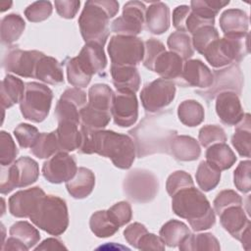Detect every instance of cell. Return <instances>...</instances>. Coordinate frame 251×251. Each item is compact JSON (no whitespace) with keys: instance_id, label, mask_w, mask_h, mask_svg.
Returning <instances> with one entry per match:
<instances>
[{"instance_id":"cell-1","label":"cell","mask_w":251,"mask_h":251,"mask_svg":"<svg viewBox=\"0 0 251 251\" xmlns=\"http://www.w3.org/2000/svg\"><path fill=\"white\" fill-rule=\"evenodd\" d=\"M80 154H98L109 158L115 167L127 170L136 156L135 144L131 136L113 130H94L80 126Z\"/></svg>"},{"instance_id":"cell-2","label":"cell","mask_w":251,"mask_h":251,"mask_svg":"<svg viewBox=\"0 0 251 251\" xmlns=\"http://www.w3.org/2000/svg\"><path fill=\"white\" fill-rule=\"evenodd\" d=\"M166 114L146 116L128 131L134 141L138 158L155 153L170 154V144L176 130L165 125Z\"/></svg>"},{"instance_id":"cell-3","label":"cell","mask_w":251,"mask_h":251,"mask_svg":"<svg viewBox=\"0 0 251 251\" xmlns=\"http://www.w3.org/2000/svg\"><path fill=\"white\" fill-rule=\"evenodd\" d=\"M173 212L187 220L194 231H201L212 227L216 223L215 212L207 197L199 189L187 187L172 196Z\"/></svg>"},{"instance_id":"cell-4","label":"cell","mask_w":251,"mask_h":251,"mask_svg":"<svg viewBox=\"0 0 251 251\" xmlns=\"http://www.w3.org/2000/svg\"><path fill=\"white\" fill-rule=\"evenodd\" d=\"M119 11L115 0L86 1L78 18V26L83 40L105 45L110 34L109 20Z\"/></svg>"},{"instance_id":"cell-5","label":"cell","mask_w":251,"mask_h":251,"mask_svg":"<svg viewBox=\"0 0 251 251\" xmlns=\"http://www.w3.org/2000/svg\"><path fill=\"white\" fill-rule=\"evenodd\" d=\"M104 46L96 42H86L76 57L67 62L68 81L75 87H86L93 75L100 74L107 66Z\"/></svg>"},{"instance_id":"cell-6","label":"cell","mask_w":251,"mask_h":251,"mask_svg":"<svg viewBox=\"0 0 251 251\" xmlns=\"http://www.w3.org/2000/svg\"><path fill=\"white\" fill-rule=\"evenodd\" d=\"M31 223L51 235L64 233L69 226L66 201L55 195H45L29 217Z\"/></svg>"},{"instance_id":"cell-7","label":"cell","mask_w":251,"mask_h":251,"mask_svg":"<svg viewBox=\"0 0 251 251\" xmlns=\"http://www.w3.org/2000/svg\"><path fill=\"white\" fill-rule=\"evenodd\" d=\"M249 54V33L242 36H224L213 41L203 56L214 68L238 63Z\"/></svg>"},{"instance_id":"cell-8","label":"cell","mask_w":251,"mask_h":251,"mask_svg":"<svg viewBox=\"0 0 251 251\" xmlns=\"http://www.w3.org/2000/svg\"><path fill=\"white\" fill-rule=\"evenodd\" d=\"M52 99L53 92L47 85L35 81L26 82L20 101L23 117L33 123L43 122L49 114Z\"/></svg>"},{"instance_id":"cell-9","label":"cell","mask_w":251,"mask_h":251,"mask_svg":"<svg viewBox=\"0 0 251 251\" xmlns=\"http://www.w3.org/2000/svg\"><path fill=\"white\" fill-rule=\"evenodd\" d=\"M108 53L114 66L136 67L143 61L144 43L136 36L116 34L110 38Z\"/></svg>"},{"instance_id":"cell-10","label":"cell","mask_w":251,"mask_h":251,"mask_svg":"<svg viewBox=\"0 0 251 251\" xmlns=\"http://www.w3.org/2000/svg\"><path fill=\"white\" fill-rule=\"evenodd\" d=\"M124 192L128 199L137 203H147L155 198L159 190L157 176L149 171L135 169L124 180Z\"/></svg>"},{"instance_id":"cell-11","label":"cell","mask_w":251,"mask_h":251,"mask_svg":"<svg viewBox=\"0 0 251 251\" xmlns=\"http://www.w3.org/2000/svg\"><path fill=\"white\" fill-rule=\"evenodd\" d=\"M175 96V82L162 77L145 84L140 92L141 104L149 113H157L166 108L173 102Z\"/></svg>"},{"instance_id":"cell-12","label":"cell","mask_w":251,"mask_h":251,"mask_svg":"<svg viewBox=\"0 0 251 251\" xmlns=\"http://www.w3.org/2000/svg\"><path fill=\"white\" fill-rule=\"evenodd\" d=\"M146 7L140 1H128L124 5L121 17L113 21L112 32L117 35L135 36L139 34L145 24Z\"/></svg>"},{"instance_id":"cell-13","label":"cell","mask_w":251,"mask_h":251,"mask_svg":"<svg viewBox=\"0 0 251 251\" xmlns=\"http://www.w3.org/2000/svg\"><path fill=\"white\" fill-rule=\"evenodd\" d=\"M214 82L211 87L205 91H198V93L207 98L213 99L219 93L224 91H232L237 95L241 93L243 86V75L238 65L232 64L227 68L215 71L213 74Z\"/></svg>"},{"instance_id":"cell-14","label":"cell","mask_w":251,"mask_h":251,"mask_svg":"<svg viewBox=\"0 0 251 251\" xmlns=\"http://www.w3.org/2000/svg\"><path fill=\"white\" fill-rule=\"evenodd\" d=\"M77 171L75 159L68 152L59 151L46 160L42 166L44 178L51 183L67 182Z\"/></svg>"},{"instance_id":"cell-15","label":"cell","mask_w":251,"mask_h":251,"mask_svg":"<svg viewBox=\"0 0 251 251\" xmlns=\"http://www.w3.org/2000/svg\"><path fill=\"white\" fill-rule=\"evenodd\" d=\"M44 56L37 50H10L3 59V68L8 73L23 77H35V69L38 61Z\"/></svg>"},{"instance_id":"cell-16","label":"cell","mask_w":251,"mask_h":251,"mask_svg":"<svg viewBox=\"0 0 251 251\" xmlns=\"http://www.w3.org/2000/svg\"><path fill=\"white\" fill-rule=\"evenodd\" d=\"M111 115L116 125L121 127L133 126L138 118V101L134 92L117 90L114 95Z\"/></svg>"},{"instance_id":"cell-17","label":"cell","mask_w":251,"mask_h":251,"mask_svg":"<svg viewBox=\"0 0 251 251\" xmlns=\"http://www.w3.org/2000/svg\"><path fill=\"white\" fill-rule=\"evenodd\" d=\"M86 105V93L78 87L66 89L55 108L58 123L68 121L80 125V110Z\"/></svg>"},{"instance_id":"cell-18","label":"cell","mask_w":251,"mask_h":251,"mask_svg":"<svg viewBox=\"0 0 251 251\" xmlns=\"http://www.w3.org/2000/svg\"><path fill=\"white\" fill-rule=\"evenodd\" d=\"M45 195L39 186L20 190L9 198V212L17 218H29Z\"/></svg>"},{"instance_id":"cell-19","label":"cell","mask_w":251,"mask_h":251,"mask_svg":"<svg viewBox=\"0 0 251 251\" xmlns=\"http://www.w3.org/2000/svg\"><path fill=\"white\" fill-rule=\"evenodd\" d=\"M216 113L223 124L236 126L244 116L238 95L232 91L219 93L216 96Z\"/></svg>"},{"instance_id":"cell-20","label":"cell","mask_w":251,"mask_h":251,"mask_svg":"<svg viewBox=\"0 0 251 251\" xmlns=\"http://www.w3.org/2000/svg\"><path fill=\"white\" fill-rule=\"evenodd\" d=\"M181 79L189 86L209 88L214 82L211 70L200 60H187L183 64Z\"/></svg>"},{"instance_id":"cell-21","label":"cell","mask_w":251,"mask_h":251,"mask_svg":"<svg viewBox=\"0 0 251 251\" xmlns=\"http://www.w3.org/2000/svg\"><path fill=\"white\" fill-rule=\"evenodd\" d=\"M219 23L225 36H242L248 33L249 18L243 10L227 9L224 11Z\"/></svg>"},{"instance_id":"cell-22","label":"cell","mask_w":251,"mask_h":251,"mask_svg":"<svg viewBox=\"0 0 251 251\" xmlns=\"http://www.w3.org/2000/svg\"><path fill=\"white\" fill-rule=\"evenodd\" d=\"M219 217L222 226L237 240H239L244 230L251 226L242 206H230L225 209Z\"/></svg>"},{"instance_id":"cell-23","label":"cell","mask_w":251,"mask_h":251,"mask_svg":"<svg viewBox=\"0 0 251 251\" xmlns=\"http://www.w3.org/2000/svg\"><path fill=\"white\" fill-rule=\"evenodd\" d=\"M170 9L164 2H153L146 8L145 25L149 32L162 34L170 27Z\"/></svg>"},{"instance_id":"cell-24","label":"cell","mask_w":251,"mask_h":251,"mask_svg":"<svg viewBox=\"0 0 251 251\" xmlns=\"http://www.w3.org/2000/svg\"><path fill=\"white\" fill-rule=\"evenodd\" d=\"M170 154L181 162L197 160L201 154L198 141L188 135H176L170 144Z\"/></svg>"},{"instance_id":"cell-25","label":"cell","mask_w":251,"mask_h":251,"mask_svg":"<svg viewBox=\"0 0 251 251\" xmlns=\"http://www.w3.org/2000/svg\"><path fill=\"white\" fill-rule=\"evenodd\" d=\"M183 70V60L172 51L163 52L156 60L153 72L157 73L162 78L172 80L181 78Z\"/></svg>"},{"instance_id":"cell-26","label":"cell","mask_w":251,"mask_h":251,"mask_svg":"<svg viewBox=\"0 0 251 251\" xmlns=\"http://www.w3.org/2000/svg\"><path fill=\"white\" fill-rule=\"evenodd\" d=\"M95 185V176L89 169L80 167L73 178L66 182L69 194L75 199H83L90 195Z\"/></svg>"},{"instance_id":"cell-27","label":"cell","mask_w":251,"mask_h":251,"mask_svg":"<svg viewBox=\"0 0 251 251\" xmlns=\"http://www.w3.org/2000/svg\"><path fill=\"white\" fill-rule=\"evenodd\" d=\"M110 73L117 90H129L135 93L139 89L140 75L136 67L111 65Z\"/></svg>"},{"instance_id":"cell-28","label":"cell","mask_w":251,"mask_h":251,"mask_svg":"<svg viewBox=\"0 0 251 251\" xmlns=\"http://www.w3.org/2000/svg\"><path fill=\"white\" fill-rule=\"evenodd\" d=\"M35 78L52 85L64 82V74L60 63L55 58L44 55L37 63Z\"/></svg>"},{"instance_id":"cell-29","label":"cell","mask_w":251,"mask_h":251,"mask_svg":"<svg viewBox=\"0 0 251 251\" xmlns=\"http://www.w3.org/2000/svg\"><path fill=\"white\" fill-rule=\"evenodd\" d=\"M78 126L73 122H60L55 130L59 142L60 151L71 152L78 149L81 143V133L78 130Z\"/></svg>"},{"instance_id":"cell-30","label":"cell","mask_w":251,"mask_h":251,"mask_svg":"<svg viewBox=\"0 0 251 251\" xmlns=\"http://www.w3.org/2000/svg\"><path fill=\"white\" fill-rule=\"evenodd\" d=\"M206 161L219 171H226L236 162V156L226 143H216L207 148Z\"/></svg>"},{"instance_id":"cell-31","label":"cell","mask_w":251,"mask_h":251,"mask_svg":"<svg viewBox=\"0 0 251 251\" xmlns=\"http://www.w3.org/2000/svg\"><path fill=\"white\" fill-rule=\"evenodd\" d=\"M25 83L12 75H7L1 82L0 100L3 109L11 108L19 103L25 92Z\"/></svg>"},{"instance_id":"cell-32","label":"cell","mask_w":251,"mask_h":251,"mask_svg":"<svg viewBox=\"0 0 251 251\" xmlns=\"http://www.w3.org/2000/svg\"><path fill=\"white\" fill-rule=\"evenodd\" d=\"M231 144L242 157H250L251 150V118L250 114H244L242 120L236 125Z\"/></svg>"},{"instance_id":"cell-33","label":"cell","mask_w":251,"mask_h":251,"mask_svg":"<svg viewBox=\"0 0 251 251\" xmlns=\"http://www.w3.org/2000/svg\"><path fill=\"white\" fill-rule=\"evenodd\" d=\"M115 92L105 83L93 84L88 90V107L101 111L111 113Z\"/></svg>"},{"instance_id":"cell-34","label":"cell","mask_w":251,"mask_h":251,"mask_svg":"<svg viewBox=\"0 0 251 251\" xmlns=\"http://www.w3.org/2000/svg\"><path fill=\"white\" fill-rule=\"evenodd\" d=\"M25 27L24 19L19 14H9L1 20L0 37L1 42L10 45L16 42L23 34Z\"/></svg>"},{"instance_id":"cell-35","label":"cell","mask_w":251,"mask_h":251,"mask_svg":"<svg viewBox=\"0 0 251 251\" xmlns=\"http://www.w3.org/2000/svg\"><path fill=\"white\" fill-rule=\"evenodd\" d=\"M18 187H26L34 183L39 176V168L36 161L29 157H21L13 164Z\"/></svg>"},{"instance_id":"cell-36","label":"cell","mask_w":251,"mask_h":251,"mask_svg":"<svg viewBox=\"0 0 251 251\" xmlns=\"http://www.w3.org/2000/svg\"><path fill=\"white\" fill-rule=\"evenodd\" d=\"M190 233L188 226L177 220H171L167 222L159 231L162 241L169 247L178 246Z\"/></svg>"},{"instance_id":"cell-37","label":"cell","mask_w":251,"mask_h":251,"mask_svg":"<svg viewBox=\"0 0 251 251\" xmlns=\"http://www.w3.org/2000/svg\"><path fill=\"white\" fill-rule=\"evenodd\" d=\"M89 226L94 235L101 238L114 235L120 228V226L111 218L107 210L93 213L89 220Z\"/></svg>"},{"instance_id":"cell-38","label":"cell","mask_w":251,"mask_h":251,"mask_svg":"<svg viewBox=\"0 0 251 251\" xmlns=\"http://www.w3.org/2000/svg\"><path fill=\"white\" fill-rule=\"evenodd\" d=\"M177 116L179 121L187 126H199L205 117L204 108L195 100H184L177 108Z\"/></svg>"},{"instance_id":"cell-39","label":"cell","mask_w":251,"mask_h":251,"mask_svg":"<svg viewBox=\"0 0 251 251\" xmlns=\"http://www.w3.org/2000/svg\"><path fill=\"white\" fill-rule=\"evenodd\" d=\"M9 233L10 236L16 238L27 250L34 247L40 239L39 231L25 221H20L12 225Z\"/></svg>"},{"instance_id":"cell-40","label":"cell","mask_w":251,"mask_h":251,"mask_svg":"<svg viewBox=\"0 0 251 251\" xmlns=\"http://www.w3.org/2000/svg\"><path fill=\"white\" fill-rule=\"evenodd\" d=\"M181 251L195 250H220L221 246L218 239L212 233L189 234L179 245Z\"/></svg>"},{"instance_id":"cell-41","label":"cell","mask_w":251,"mask_h":251,"mask_svg":"<svg viewBox=\"0 0 251 251\" xmlns=\"http://www.w3.org/2000/svg\"><path fill=\"white\" fill-rule=\"evenodd\" d=\"M60 151L56 131L42 132L30 148L31 154L39 159H49Z\"/></svg>"},{"instance_id":"cell-42","label":"cell","mask_w":251,"mask_h":251,"mask_svg":"<svg viewBox=\"0 0 251 251\" xmlns=\"http://www.w3.org/2000/svg\"><path fill=\"white\" fill-rule=\"evenodd\" d=\"M228 4V0H192L189 7L194 14L214 25L220 10Z\"/></svg>"},{"instance_id":"cell-43","label":"cell","mask_w":251,"mask_h":251,"mask_svg":"<svg viewBox=\"0 0 251 251\" xmlns=\"http://www.w3.org/2000/svg\"><path fill=\"white\" fill-rule=\"evenodd\" d=\"M167 45L170 51L178 55L183 61L189 60L194 54L191 37L185 32L175 31L171 33L168 37Z\"/></svg>"},{"instance_id":"cell-44","label":"cell","mask_w":251,"mask_h":251,"mask_svg":"<svg viewBox=\"0 0 251 251\" xmlns=\"http://www.w3.org/2000/svg\"><path fill=\"white\" fill-rule=\"evenodd\" d=\"M195 178L201 190L208 192L219 184L221 180V171L211 166L207 161H202L197 168Z\"/></svg>"},{"instance_id":"cell-45","label":"cell","mask_w":251,"mask_h":251,"mask_svg":"<svg viewBox=\"0 0 251 251\" xmlns=\"http://www.w3.org/2000/svg\"><path fill=\"white\" fill-rule=\"evenodd\" d=\"M112 118L111 113L94 110L85 105L80 110V126L87 128L100 130L107 126Z\"/></svg>"},{"instance_id":"cell-46","label":"cell","mask_w":251,"mask_h":251,"mask_svg":"<svg viewBox=\"0 0 251 251\" xmlns=\"http://www.w3.org/2000/svg\"><path fill=\"white\" fill-rule=\"evenodd\" d=\"M219 38V32L214 25H205L198 28L191 37L193 49L202 54L206 48L216 39Z\"/></svg>"},{"instance_id":"cell-47","label":"cell","mask_w":251,"mask_h":251,"mask_svg":"<svg viewBox=\"0 0 251 251\" xmlns=\"http://www.w3.org/2000/svg\"><path fill=\"white\" fill-rule=\"evenodd\" d=\"M198 139L201 146L208 148L216 143H226V135L221 126L217 125H207L200 128Z\"/></svg>"},{"instance_id":"cell-48","label":"cell","mask_w":251,"mask_h":251,"mask_svg":"<svg viewBox=\"0 0 251 251\" xmlns=\"http://www.w3.org/2000/svg\"><path fill=\"white\" fill-rule=\"evenodd\" d=\"M19 153L14 139L11 134L2 130L0 132V164L1 166H9L15 162Z\"/></svg>"},{"instance_id":"cell-49","label":"cell","mask_w":251,"mask_h":251,"mask_svg":"<svg viewBox=\"0 0 251 251\" xmlns=\"http://www.w3.org/2000/svg\"><path fill=\"white\" fill-rule=\"evenodd\" d=\"M52 11L53 8L50 1H36L25 8V16L31 23H39L47 20Z\"/></svg>"},{"instance_id":"cell-50","label":"cell","mask_w":251,"mask_h":251,"mask_svg":"<svg viewBox=\"0 0 251 251\" xmlns=\"http://www.w3.org/2000/svg\"><path fill=\"white\" fill-rule=\"evenodd\" d=\"M192 186H194L192 177L184 171H176L171 174L166 182V189L171 197L177 191Z\"/></svg>"},{"instance_id":"cell-51","label":"cell","mask_w":251,"mask_h":251,"mask_svg":"<svg viewBox=\"0 0 251 251\" xmlns=\"http://www.w3.org/2000/svg\"><path fill=\"white\" fill-rule=\"evenodd\" d=\"M39 134L38 129L28 124H20L14 129V135L19 145L24 149L31 148Z\"/></svg>"},{"instance_id":"cell-52","label":"cell","mask_w":251,"mask_h":251,"mask_svg":"<svg viewBox=\"0 0 251 251\" xmlns=\"http://www.w3.org/2000/svg\"><path fill=\"white\" fill-rule=\"evenodd\" d=\"M251 163L249 160L241 161L233 172V182L235 187L242 193H248L251 190L250 180Z\"/></svg>"},{"instance_id":"cell-53","label":"cell","mask_w":251,"mask_h":251,"mask_svg":"<svg viewBox=\"0 0 251 251\" xmlns=\"http://www.w3.org/2000/svg\"><path fill=\"white\" fill-rule=\"evenodd\" d=\"M165 51V45L161 41L155 38H150L146 40L144 42V57L142 61L143 66L149 71L153 72V67L157 58Z\"/></svg>"},{"instance_id":"cell-54","label":"cell","mask_w":251,"mask_h":251,"mask_svg":"<svg viewBox=\"0 0 251 251\" xmlns=\"http://www.w3.org/2000/svg\"><path fill=\"white\" fill-rule=\"evenodd\" d=\"M214 209L219 216L225 209L230 206H242V198L234 190L226 189L221 191L214 199Z\"/></svg>"},{"instance_id":"cell-55","label":"cell","mask_w":251,"mask_h":251,"mask_svg":"<svg viewBox=\"0 0 251 251\" xmlns=\"http://www.w3.org/2000/svg\"><path fill=\"white\" fill-rule=\"evenodd\" d=\"M114 222L121 227L129 223L132 217V211L130 205L126 201H121L113 205L107 210Z\"/></svg>"},{"instance_id":"cell-56","label":"cell","mask_w":251,"mask_h":251,"mask_svg":"<svg viewBox=\"0 0 251 251\" xmlns=\"http://www.w3.org/2000/svg\"><path fill=\"white\" fill-rule=\"evenodd\" d=\"M18 187V179L13 165L1 166V194H8Z\"/></svg>"},{"instance_id":"cell-57","label":"cell","mask_w":251,"mask_h":251,"mask_svg":"<svg viewBox=\"0 0 251 251\" xmlns=\"http://www.w3.org/2000/svg\"><path fill=\"white\" fill-rule=\"evenodd\" d=\"M57 13L64 19H74L78 12L80 1L78 0H56L54 2Z\"/></svg>"},{"instance_id":"cell-58","label":"cell","mask_w":251,"mask_h":251,"mask_svg":"<svg viewBox=\"0 0 251 251\" xmlns=\"http://www.w3.org/2000/svg\"><path fill=\"white\" fill-rule=\"evenodd\" d=\"M147 232L148 230L144 225L140 223H133L126 227L124 230V237L127 243H129L134 248H137V244L140 238Z\"/></svg>"},{"instance_id":"cell-59","label":"cell","mask_w":251,"mask_h":251,"mask_svg":"<svg viewBox=\"0 0 251 251\" xmlns=\"http://www.w3.org/2000/svg\"><path fill=\"white\" fill-rule=\"evenodd\" d=\"M137 249L140 250H165V243L160 236L154 233H145L137 244Z\"/></svg>"},{"instance_id":"cell-60","label":"cell","mask_w":251,"mask_h":251,"mask_svg":"<svg viewBox=\"0 0 251 251\" xmlns=\"http://www.w3.org/2000/svg\"><path fill=\"white\" fill-rule=\"evenodd\" d=\"M190 12V7L187 5H179L175 8L173 12V25L177 31L183 32L184 21Z\"/></svg>"},{"instance_id":"cell-61","label":"cell","mask_w":251,"mask_h":251,"mask_svg":"<svg viewBox=\"0 0 251 251\" xmlns=\"http://www.w3.org/2000/svg\"><path fill=\"white\" fill-rule=\"evenodd\" d=\"M62 249H67V247L63 244V242L57 238H47L43 240L38 246L34 248V250H62Z\"/></svg>"},{"instance_id":"cell-62","label":"cell","mask_w":251,"mask_h":251,"mask_svg":"<svg viewBox=\"0 0 251 251\" xmlns=\"http://www.w3.org/2000/svg\"><path fill=\"white\" fill-rule=\"evenodd\" d=\"M239 241L242 243V247L246 250L250 249V226L247 227L242 235L239 238Z\"/></svg>"},{"instance_id":"cell-63","label":"cell","mask_w":251,"mask_h":251,"mask_svg":"<svg viewBox=\"0 0 251 251\" xmlns=\"http://www.w3.org/2000/svg\"><path fill=\"white\" fill-rule=\"evenodd\" d=\"M12 4H13L12 1H9V2H8V1H2V2H0V7H1L0 11H1V12H4V11L10 9V7L12 6Z\"/></svg>"}]
</instances>
